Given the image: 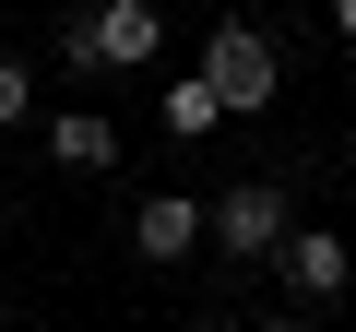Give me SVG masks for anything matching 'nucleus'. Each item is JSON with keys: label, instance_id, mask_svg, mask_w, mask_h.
<instances>
[{"label": "nucleus", "instance_id": "obj_1", "mask_svg": "<svg viewBox=\"0 0 356 332\" xmlns=\"http://www.w3.org/2000/svg\"><path fill=\"white\" fill-rule=\"evenodd\" d=\"M202 95H214L226 119H261V107H273V36H261V24H214V48H202Z\"/></svg>", "mask_w": 356, "mask_h": 332}, {"label": "nucleus", "instance_id": "obj_2", "mask_svg": "<svg viewBox=\"0 0 356 332\" xmlns=\"http://www.w3.org/2000/svg\"><path fill=\"white\" fill-rule=\"evenodd\" d=\"M214 238H226L238 261L285 249V238H297V226H285V190H226V202H214Z\"/></svg>", "mask_w": 356, "mask_h": 332}, {"label": "nucleus", "instance_id": "obj_3", "mask_svg": "<svg viewBox=\"0 0 356 332\" xmlns=\"http://www.w3.org/2000/svg\"><path fill=\"white\" fill-rule=\"evenodd\" d=\"M191 238H202V202H178V190H143V214H131V249H143V261H178Z\"/></svg>", "mask_w": 356, "mask_h": 332}, {"label": "nucleus", "instance_id": "obj_4", "mask_svg": "<svg viewBox=\"0 0 356 332\" xmlns=\"http://www.w3.org/2000/svg\"><path fill=\"white\" fill-rule=\"evenodd\" d=\"M344 273H356V261H344V238H321V226H309V238H285V285H297V297H344Z\"/></svg>", "mask_w": 356, "mask_h": 332}, {"label": "nucleus", "instance_id": "obj_5", "mask_svg": "<svg viewBox=\"0 0 356 332\" xmlns=\"http://www.w3.org/2000/svg\"><path fill=\"white\" fill-rule=\"evenodd\" d=\"M166 48V24L143 13V0H119V13H95V60H154Z\"/></svg>", "mask_w": 356, "mask_h": 332}, {"label": "nucleus", "instance_id": "obj_6", "mask_svg": "<svg viewBox=\"0 0 356 332\" xmlns=\"http://www.w3.org/2000/svg\"><path fill=\"white\" fill-rule=\"evenodd\" d=\"M48 154H60V166H72V179H95V166H107V154H119V131H107V119H83V107H72V119H60V131H48Z\"/></svg>", "mask_w": 356, "mask_h": 332}, {"label": "nucleus", "instance_id": "obj_7", "mask_svg": "<svg viewBox=\"0 0 356 332\" xmlns=\"http://www.w3.org/2000/svg\"><path fill=\"white\" fill-rule=\"evenodd\" d=\"M214 119H226V107H214V95H202V72H191V83H166V131H178V142H202V131H214Z\"/></svg>", "mask_w": 356, "mask_h": 332}, {"label": "nucleus", "instance_id": "obj_8", "mask_svg": "<svg viewBox=\"0 0 356 332\" xmlns=\"http://www.w3.org/2000/svg\"><path fill=\"white\" fill-rule=\"evenodd\" d=\"M13 119H24V72L0 60V131H13Z\"/></svg>", "mask_w": 356, "mask_h": 332}, {"label": "nucleus", "instance_id": "obj_9", "mask_svg": "<svg viewBox=\"0 0 356 332\" xmlns=\"http://www.w3.org/2000/svg\"><path fill=\"white\" fill-rule=\"evenodd\" d=\"M332 36H356V0H344V13H332Z\"/></svg>", "mask_w": 356, "mask_h": 332}, {"label": "nucleus", "instance_id": "obj_10", "mask_svg": "<svg viewBox=\"0 0 356 332\" xmlns=\"http://www.w3.org/2000/svg\"><path fill=\"white\" fill-rule=\"evenodd\" d=\"M273 332H309V320H273Z\"/></svg>", "mask_w": 356, "mask_h": 332}, {"label": "nucleus", "instance_id": "obj_11", "mask_svg": "<svg viewBox=\"0 0 356 332\" xmlns=\"http://www.w3.org/2000/svg\"><path fill=\"white\" fill-rule=\"evenodd\" d=\"M0 238H13V214H0Z\"/></svg>", "mask_w": 356, "mask_h": 332}]
</instances>
